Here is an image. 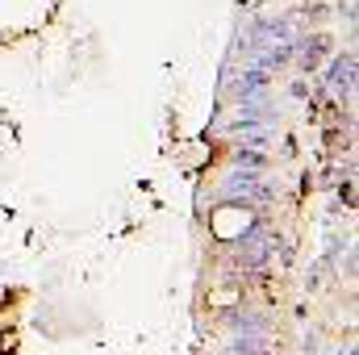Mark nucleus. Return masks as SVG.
Returning <instances> with one entry per match:
<instances>
[{
	"mask_svg": "<svg viewBox=\"0 0 359 355\" xmlns=\"http://www.w3.org/2000/svg\"><path fill=\"white\" fill-rule=\"evenodd\" d=\"M247 230H251V209H243V205H222V209H213V217H209V234L222 239V243H234V239H243Z\"/></svg>",
	"mask_w": 359,
	"mask_h": 355,
	"instance_id": "obj_1",
	"label": "nucleus"
},
{
	"mask_svg": "<svg viewBox=\"0 0 359 355\" xmlns=\"http://www.w3.org/2000/svg\"><path fill=\"white\" fill-rule=\"evenodd\" d=\"M17 351V330H4L0 335V355H13Z\"/></svg>",
	"mask_w": 359,
	"mask_h": 355,
	"instance_id": "obj_2",
	"label": "nucleus"
}]
</instances>
